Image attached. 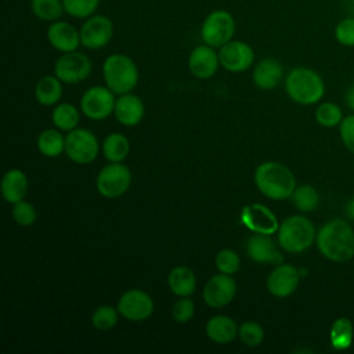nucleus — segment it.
Returning <instances> with one entry per match:
<instances>
[{
  "instance_id": "a878e982",
  "label": "nucleus",
  "mask_w": 354,
  "mask_h": 354,
  "mask_svg": "<svg viewBox=\"0 0 354 354\" xmlns=\"http://www.w3.org/2000/svg\"><path fill=\"white\" fill-rule=\"evenodd\" d=\"M353 337H354V330H353L351 321L346 317L335 319L329 332V340L332 347L335 350H346L351 346Z\"/></svg>"
},
{
  "instance_id": "4468645a",
  "label": "nucleus",
  "mask_w": 354,
  "mask_h": 354,
  "mask_svg": "<svg viewBox=\"0 0 354 354\" xmlns=\"http://www.w3.org/2000/svg\"><path fill=\"white\" fill-rule=\"evenodd\" d=\"M236 293V282L230 274L213 275L203 288V300L212 308H221L232 301Z\"/></svg>"
},
{
  "instance_id": "ea45409f",
  "label": "nucleus",
  "mask_w": 354,
  "mask_h": 354,
  "mask_svg": "<svg viewBox=\"0 0 354 354\" xmlns=\"http://www.w3.org/2000/svg\"><path fill=\"white\" fill-rule=\"evenodd\" d=\"M339 133L344 147L351 153H354V113L342 119L339 124Z\"/></svg>"
},
{
  "instance_id": "6e6552de",
  "label": "nucleus",
  "mask_w": 354,
  "mask_h": 354,
  "mask_svg": "<svg viewBox=\"0 0 354 354\" xmlns=\"http://www.w3.org/2000/svg\"><path fill=\"white\" fill-rule=\"evenodd\" d=\"M98 149L97 137L87 129H73L65 137V152L75 163H91L97 158Z\"/></svg>"
},
{
  "instance_id": "bb28decb",
  "label": "nucleus",
  "mask_w": 354,
  "mask_h": 354,
  "mask_svg": "<svg viewBox=\"0 0 354 354\" xmlns=\"http://www.w3.org/2000/svg\"><path fill=\"white\" fill-rule=\"evenodd\" d=\"M37 148L41 155L55 158L65 151V137L55 129H47L39 134Z\"/></svg>"
},
{
  "instance_id": "f257e3e1",
  "label": "nucleus",
  "mask_w": 354,
  "mask_h": 354,
  "mask_svg": "<svg viewBox=\"0 0 354 354\" xmlns=\"http://www.w3.org/2000/svg\"><path fill=\"white\" fill-rule=\"evenodd\" d=\"M319 253L332 261H347L354 257V230L343 218L325 223L315 236Z\"/></svg>"
},
{
  "instance_id": "4be33fe9",
  "label": "nucleus",
  "mask_w": 354,
  "mask_h": 354,
  "mask_svg": "<svg viewBox=\"0 0 354 354\" xmlns=\"http://www.w3.org/2000/svg\"><path fill=\"white\" fill-rule=\"evenodd\" d=\"M205 332L214 343L227 344L238 335V326L235 321L227 315H214L207 321Z\"/></svg>"
},
{
  "instance_id": "e433bc0d",
  "label": "nucleus",
  "mask_w": 354,
  "mask_h": 354,
  "mask_svg": "<svg viewBox=\"0 0 354 354\" xmlns=\"http://www.w3.org/2000/svg\"><path fill=\"white\" fill-rule=\"evenodd\" d=\"M335 39L344 47H354V17H346L335 26Z\"/></svg>"
},
{
  "instance_id": "72a5a7b5",
  "label": "nucleus",
  "mask_w": 354,
  "mask_h": 354,
  "mask_svg": "<svg viewBox=\"0 0 354 354\" xmlns=\"http://www.w3.org/2000/svg\"><path fill=\"white\" fill-rule=\"evenodd\" d=\"M342 119V109L333 102H322L315 111V120L324 127L339 126Z\"/></svg>"
},
{
  "instance_id": "a211bd4d",
  "label": "nucleus",
  "mask_w": 354,
  "mask_h": 354,
  "mask_svg": "<svg viewBox=\"0 0 354 354\" xmlns=\"http://www.w3.org/2000/svg\"><path fill=\"white\" fill-rule=\"evenodd\" d=\"M220 65L218 53H216L214 47L207 44L196 46L188 57V69L198 79H209L212 77Z\"/></svg>"
},
{
  "instance_id": "ddd939ff",
  "label": "nucleus",
  "mask_w": 354,
  "mask_h": 354,
  "mask_svg": "<svg viewBox=\"0 0 354 354\" xmlns=\"http://www.w3.org/2000/svg\"><path fill=\"white\" fill-rule=\"evenodd\" d=\"M118 311L130 321H144L153 313L152 297L140 289L124 292L118 301Z\"/></svg>"
},
{
  "instance_id": "5701e85b",
  "label": "nucleus",
  "mask_w": 354,
  "mask_h": 354,
  "mask_svg": "<svg viewBox=\"0 0 354 354\" xmlns=\"http://www.w3.org/2000/svg\"><path fill=\"white\" fill-rule=\"evenodd\" d=\"M28 191L26 174L19 169L8 170L1 180V194L8 203H17L24 199Z\"/></svg>"
},
{
  "instance_id": "aec40b11",
  "label": "nucleus",
  "mask_w": 354,
  "mask_h": 354,
  "mask_svg": "<svg viewBox=\"0 0 354 354\" xmlns=\"http://www.w3.org/2000/svg\"><path fill=\"white\" fill-rule=\"evenodd\" d=\"M113 113L119 123L124 126H136L144 118V104L140 97L134 94H120L115 102Z\"/></svg>"
},
{
  "instance_id": "79ce46f5",
  "label": "nucleus",
  "mask_w": 354,
  "mask_h": 354,
  "mask_svg": "<svg viewBox=\"0 0 354 354\" xmlns=\"http://www.w3.org/2000/svg\"><path fill=\"white\" fill-rule=\"evenodd\" d=\"M344 216H346L348 220L354 221V196L350 198V199L346 202V205H344Z\"/></svg>"
},
{
  "instance_id": "2eb2a0df",
  "label": "nucleus",
  "mask_w": 354,
  "mask_h": 354,
  "mask_svg": "<svg viewBox=\"0 0 354 354\" xmlns=\"http://www.w3.org/2000/svg\"><path fill=\"white\" fill-rule=\"evenodd\" d=\"M241 221L248 230L256 234L272 235L274 232H278L279 228L277 216L261 203H250L245 206L241 212Z\"/></svg>"
},
{
  "instance_id": "58836bf2",
  "label": "nucleus",
  "mask_w": 354,
  "mask_h": 354,
  "mask_svg": "<svg viewBox=\"0 0 354 354\" xmlns=\"http://www.w3.org/2000/svg\"><path fill=\"white\" fill-rule=\"evenodd\" d=\"M194 311H195L194 301L191 299H188V296H187L174 303V306L171 308V317L176 322L185 324L192 318Z\"/></svg>"
},
{
  "instance_id": "7ed1b4c3",
  "label": "nucleus",
  "mask_w": 354,
  "mask_h": 354,
  "mask_svg": "<svg viewBox=\"0 0 354 354\" xmlns=\"http://www.w3.org/2000/svg\"><path fill=\"white\" fill-rule=\"evenodd\" d=\"M285 90L290 100L301 105L318 102L325 94L322 77L311 68H293L285 79Z\"/></svg>"
},
{
  "instance_id": "1a4fd4ad",
  "label": "nucleus",
  "mask_w": 354,
  "mask_h": 354,
  "mask_svg": "<svg viewBox=\"0 0 354 354\" xmlns=\"http://www.w3.org/2000/svg\"><path fill=\"white\" fill-rule=\"evenodd\" d=\"M90 58L77 50L71 53H62L61 57L54 64V75L68 84H75L83 82L91 73Z\"/></svg>"
},
{
  "instance_id": "423d86ee",
  "label": "nucleus",
  "mask_w": 354,
  "mask_h": 354,
  "mask_svg": "<svg viewBox=\"0 0 354 354\" xmlns=\"http://www.w3.org/2000/svg\"><path fill=\"white\" fill-rule=\"evenodd\" d=\"M199 33L205 44L220 48L232 40L235 35V19L227 10H213L205 17Z\"/></svg>"
},
{
  "instance_id": "f8f14e48",
  "label": "nucleus",
  "mask_w": 354,
  "mask_h": 354,
  "mask_svg": "<svg viewBox=\"0 0 354 354\" xmlns=\"http://www.w3.org/2000/svg\"><path fill=\"white\" fill-rule=\"evenodd\" d=\"M220 65L230 72H243L254 61L253 48L242 40H230L218 50Z\"/></svg>"
},
{
  "instance_id": "dca6fc26",
  "label": "nucleus",
  "mask_w": 354,
  "mask_h": 354,
  "mask_svg": "<svg viewBox=\"0 0 354 354\" xmlns=\"http://www.w3.org/2000/svg\"><path fill=\"white\" fill-rule=\"evenodd\" d=\"M301 274L300 270L292 264H278L268 274L266 285L268 292L275 297H288L299 286Z\"/></svg>"
},
{
  "instance_id": "f704fd0d",
  "label": "nucleus",
  "mask_w": 354,
  "mask_h": 354,
  "mask_svg": "<svg viewBox=\"0 0 354 354\" xmlns=\"http://www.w3.org/2000/svg\"><path fill=\"white\" fill-rule=\"evenodd\" d=\"M238 335L243 344L249 347H256L264 339V329L260 324L254 321H246L238 328Z\"/></svg>"
},
{
  "instance_id": "7c9ffc66",
  "label": "nucleus",
  "mask_w": 354,
  "mask_h": 354,
  "mask_svg": "<svg viewBox=\"0 0 354 354\" xmlns=\"http://www.w3.org/2000/svg\"><path fill=\"white\" fill-rule=\"evenodd\" d=\"M51 119L57 129L64 130V131H71V130L76 129V126L79 123V112H77L76 106H73L72 104L64 102L54 108Z\"/></svg>"
},
{
  "instance_id": "9d476101",
  "label": "nucleus",
  "mask_w": 354,
  "mask_h": 354,
  "mask_svg": "<svg viewBox=\"0 0 354 354\" xmlns=\"http://www.w3.org/2000/svg\"><path fill=\"white\" fill-rule=\"evenodd\" d=\"M80 30V43L90 50L105 47L113 36V22L109 17L102 14H93L86 18Z\"/></svg>"
},
{
  "instance_id": "0eeeda50",
  "label": "nucleus",
  "mask_w": 354,
  "mask_h": 354,
  "mask_svg": "<svg viewBox=\"0 0 354 354\" xmlns=\"http://www.w3.org/2000/svg\"><path fill=\"white\" fill-rule=\"evenodd\" d=\"M131 184V171L120 162H111L104 166L95 180L97 191L105 198L122 196Z\"/></svg>"
},
{
  "instance_id": "4c0bfd02",
  "label": "nucleus",
  "mask_w": 354,
  "mask_h": 354,
  "mask_svg": "<svg viewBox=\"0 0 354 354\" xmlns=\"http://www.w3.org/2000/svg\"><path fill=\"white\" fill-rule=\"evenodd\" d=\"M36 209L32 203L25 202V201H19L17 203H14L12 207V218L15 220L17 224L22 225V227H28L32 225L36 221Z\"/></svg>"
},
{
  "instance_id": "473e14b6",
  "label": "nucleus",
  "mask_w": 354,
  "mask_h": 354,
  "mask_svg": "<svg viewBox=\"0 0 354 354\" xmlns=\"http://www.w3.org/2000/svg\"><path fill=\"white\" fill-rule=\"evenodd\" d=\"M119 311L112 306H100L91 315V324L97 330H109L118 322Z\"/></svg>"
},
{
  "instance_id": "9b49d317",
  "label": "nucleus",
  "mask_w": 354,
  "mask_h": 354,
  "mask_svg": "<svg viewBox=\"0 0 354 354\" xmlns=\"http://www.w3.org/2000/svg\"><path fill=\"white\" fill-rule=\"evenodd\" d=\"M113 91L104 86L90 87L80 100L82 112L91 120H102L108 118L115 109Z\"/></svg>"
},
{
  "instance_id": "20e7f679",
  "label": "nucleus",
  "mask_w": 354,
  "mask_h": 354,
  "mask_svg": "<svg viewBox=\"0 0 354 354\" xmlns=\"http://www.w3.org/2000/svg\"><path fill=\"white\" fill-rule=\"evenodd\" d=\"M102 75L106 87L115 94L130 93L138 83V69L126 54H111L102 64Z\"/></svg>"
},
{
  "instance_id": "c85d7f7f",
  "label": "nucleus",
  "mask_w": 354,
  "mask_h": 354,
  "mask_svg": "<svg viewBox=\"0 0 354 354\" xmlns=\"http://www.w3.org/2000/svg\"><path fill=\"white\" fill-rule=\"evenodd\" d=\"M130 151L129 140L120 133L109 134L102 142V153L109 162H122Z\"/></svg>"
},
{
  "instance_id": "c756f323",
  "label": "nucleus",
  "mask_w": 354,
  "mask_h": 354,
  "mask_svg": "<svg viewBox=\"0 0 354 354\" xmlns=\"http://www.w3.org/2000/svg\"><path fill=\"white\" fill-rule=\"evenodd\" d=\"M290 198H292L295 207L303 213L315 210L319 203V195H318L317 189L308 184L296 187Z\"/></svg>"
},
{
  "instance_id": "a19ab883",
  "label": "nucleus",
  "mask_w": 354,
  "mask_h": 354,
  "mask_svg": "<svg viewBox=\"0 0 354 354\" xmlns=\"http://www.w3.org/2000/svg\"><path fill=\"white\" fill-rule=\"evenodd\" d=\"M344 102L346 105L354 112V84H351L347 91H346V95H344Z\"/></svg>"
},
{
  "instance_id": "39448f33",
  "label": "nucleus",
  "mask_w": 354,
  "mask_h": 354,
  "mask_svg": "<svg viewBox=\"0 0 354 354\" xmlns=\"http://www.w3.org/2000/svg\"><path fill=\"white\" fill-rule=\"evenodd\" d=\"M314 224L301 214L286 217L278 228V243L289 253H301L308 249L315 239Z\"/></svg>"
},
{
  "instance_id": "6ab92c4d",
  "label": "nucleus",
  "mask_w": 354,
  "mask_h": 354,
  "mask_svg": "<svg viewBox=\"0 0 354 354\" xmlns=\"http://www.w3.org/2000/svg\"><path fill=\"white\" fill-rule=\"evenodd\" d=\"M248 256L256 263H270L278 266L283 261V256L277 249L270 235L254 234L248 239L246 243Z\"/></svg>"
},
{
  "instance_id": "f03ea898",
  "label": "nucleus",
  "mask_w": 354,
  "mask_h": 354,
  "mask_svg": "<svg viewBox=\"0 0 354 354\" xmlns=\"http://www.w3.org/2000/svg\"><path fill=\"white\" fill-rule=\"evenodd\" d=\"M254 184L267 198L283 201L290 198L296 185L292 170L279 162H263L254 170Z\"/></svg>"
},
{
  "instance_id": "cd10ccee",
  "label": "nucleus",
  "mask_w": 354,
  "mask_h": 354,
  "mask_svg": "<svg viewBox=\"0 0 354 354\" xmlns=\"http://www.w3.org/2000/svg\"><path fill=\"white\" fill-rule=\"evenodd\" d=\"M29 7L37 19L50 24L61 19L65 12L62 0H30Z\"/></svg>"
},
{
  "instance_id": "393cba45",
  "label": "nucleus",
  "mask_w": 354,
  "mask_h": 354,
  "mask_svg": "<svg viewBox=\"0 0 354 354\" xmlns=\"http://www.w3.org/2000/svg\"><path fill=\"white\" fill-rule=\"evenodd\" d=\"M62 95V86L61 80L54 75H48L41 77L35 88V97L39 104L44 106L54 105L59 101Z\"/></svg>"
},
{
  "instance_id": "b1692460",
  "label": "nucleus",
  "mask_w": 354,
  "mask_h": 354,
  "mask_svg": "<svg viewBox=\"0 0 354 354\" xmlns=\"http://www.w3.org/2000/svg\"><path fill=\"white\" fill-rule=\"evenodd\" d=\"M167 283L170 290L180 297L191 296L196 288V278L192 270L184 266L174 267L167 275Z\"/></svg>"
},
{
  "instance_id": "412c9836",
  "label": "nucleus",
  "mask_w": 354,
  "mask_h": 354,
  "mask_svg": "<svg viewBox=\"0 0 354 354\" xmlns=\"http://www.w3.org/2000/svg\"><path fill=\"white\" fill-rule=\"evenodd\" d=\"M283 77V68L275 58H264L253 69V83L261 90L275 88Z\"/></svg>"
},
{
  "instance_id": "2f4dec72",
  "label": "nucleus",
  "mask_w": 354,
  "mask_h": 354,
  "mask_svg": "<svg viewBox=\"0 0 354 354\" xmlns=\"http://www.w3.org/2000/svg\"><path fill=\"white\" fill-rule=\"evenodd\" d=\"M65 12L76 19H86L95 14L101 0H62Z\"/></svg>"
},
{
  "instance_id": "c9c22d12",
  "label": "nucleus",
  "mask_w": 354,
  "mask_h": 354,
  "mask_svg": "<svg viewBox=\"0 0 354 354\" xmlns=\"http://www.w3.org/2000/svg\"><path fill=\"white\" fill-rule=\"evenodd\" d=\"M241 259L231 249H223L216 256V267L223 274H235L239 270Z\"/></svg>"
},
{
  "instance_id": "f3484780",
  "label": "nucleus",
  "mask_w": 354,
  "mask_h": 354,
  "mask_svg": "<svg viewBox=\"0 0 354 354\" xmlns=\"http://www.w3.org/2000/svg\"><path fill=\"white\" fill-rule=\"evenodd\" d=\"M47 40L59 53H71L82 46L80 30L71 22L62 19L50 24L47 28Z\"/></svg>"
}]
</instances>
